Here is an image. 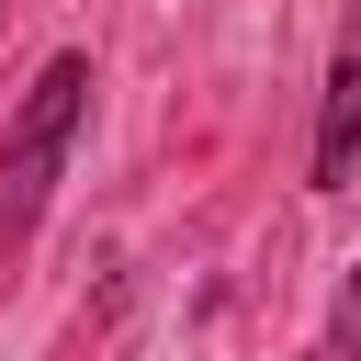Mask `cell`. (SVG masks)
Returning a JSON list of instances; mask_svg holds the SVG:
<instances>
[{
  "instance_id": "1",
  "label": "cell",
  "mask_w": 361,
  "mask_h": 361,
  "mask_svg": "<svg viewBox=\"0 0 361 361\" xmlns=\"http://www.w3.org/2000/svg\"><path fill=\"white\" fill-rule=\"evenodd\" d=\"M79 113H90V56H45L23 113L0 124V248H23L45 226V192L68 169V147H79Z\"/></svg>"
},
{
  "instance_id": "2",
  "label": "cell",
  "mask_w": 361,
  "mask_h": 361,
  "mask_svg": "<svg viewBox=\"0 0 361 361\" xmlns=\"http://www.w3.org/2000/svg\"><path fill=\"white\" fill-rule=\"evenodd\" d=\"M361 169V23L338 34V56H327V124H316V192H338Z\"/></svg>"
},
{
  "instance_id": "3",
  "label": "cell",
  "mask_w": 361,
  "mask_h": 361,
  "mask_svg": "<svg viewBox=\"0 0 361 361\" xmlns=\"http://www.w3.org/2000/svg\"><path fill=\"white\" fill-rule=\"evenodd\" d=\"M338 361H361V259H350V282H338Z\"/></svg>"
}]
</instances>
